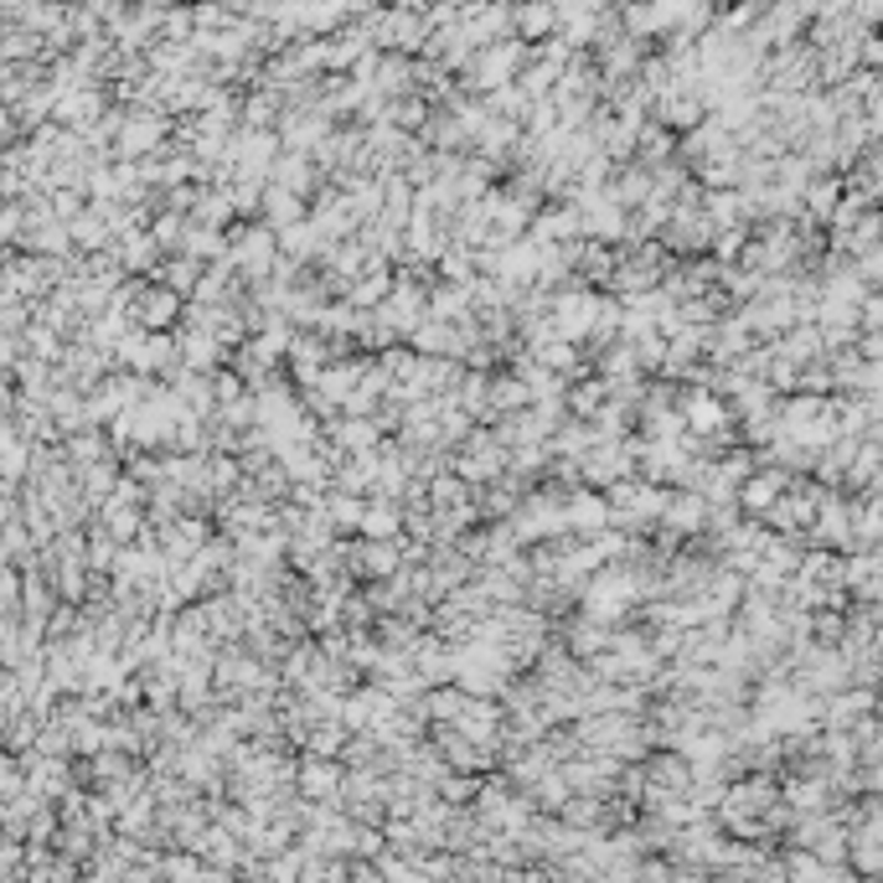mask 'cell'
<instances>
[{"label":"cell","mask_w":883,"mask_h":883,"mask_svg":"<svg viewBox=\"0 0 883 883\" xmlns=\"http://www.w3.org/2000/svg\"><path fill=\"white\" fill-rule=\"evenodd\" d=\"M269 181L310 202V191H316V166H310V161H300V155H285V161H274V166H269Z\"/></svg>","instance_id":"obj_15"},{"label":"cell","mask_w":883,"mask_h":883,"mask_svg":"<svg viewBox=\"0 0 883 883\" xmlns=\"http://www.w3.org/2000/svg\"><path fill=\"white\" fill-rule=\"evenodd\" d=\"M258 218L269 228H285V222H300L306 218V197H295L285 187H264V202H258Z\"/></svg>","instance_id":"obj_16"},{"label":"cell","mask_w":883,"mask_h":883,"mask_svg":"<svg viewBox=\"0 0 883 883\" xmlns=\"http://www.w3.org/2000/svg\"><path fill=\"white\" fill-rule=\"evenodd\" d=\"M120 264H124V269H140V274L161 264V249H155L151 228H124V239H120Z\"/></svg>","instance_id":"obj_17"},{"label":"cell","mask_w":883,"mask_h":883,"mask_svg":"<svg viewBox=\"0 0 883 883\" xmlns=\"http://www.w3.org/2000/svg\"><path fill=\"white\" fill-rule=\"evenodd\" d=\"M388 289H393V264H367V269L346 285V295L341 300H352V306H362V310H373V306H383L388 300Z\"/></svg>","instance_id":"obj_11"},{"label":"cell","mask_w":883,"mask_h":883,"mask_svg":"<svg viewBox=\"0 0 883 883\" xmlns=\"http://www.w3.org/2000/svg\"><path fill=\"white\" fill-rule=\"evenodd\" d=\"M274 239H279V254L300 258V264H316V258H321V249L331 243V239H321V233H316V222H310V218L274 228Z\"/></svg>","instance_id":"obj_10"},{"label":"cell","mask_w":883,"mask_h":883,"mask_svg":"<svg viewBox=\"0 0 883 883\" xmlns=\"http://www.w3.org/2000/svg\"><path fill=\"white\" fill-rule=\"evenodd\" d=\"M605 197H610L615 207H641L645 197H651V166H626L620 176H615L610 187H605Z\"/></svg>","instance_id":"obj_14"},{"label":"cell","mask_w":883,"mask_h":883,"mask_svg":"<svg viewBox=\"0 0 883 883\" xmlns=\"http://www.w3.org/2000/svg\"><path fill=\"white\" fill-rule=\"evenodd\" d=\"M858 331H883V295L879 289H863V295H858Z\"/></svg>","instance_id":"obj_20"},{"label":"cell","mask_w":883,"mask_h":883,"mask_svg":"<svg viewBox=\"0 0 883 883\" xmlns=\"http://www.w3.org/2000/svg\"><path fill=\"white\" fill-rule=\"evenodd\" d=\"M481 791V775L476 770H444L440 781H434V796L450 801V806H471Z\"/></svg>","instance_id":"obj_19"},{"label":"cell","mask_w":883,"mask_h":883,"mask_svg":"<svg viewBox=\"0 0 883 883\" xmlns=\"http://www.w3.org/2000/svg\"><path fill=\"white\" fill-rule=\"evenodd\" d=\"M197 274H202V258H191V254H161V264H155V285L176 289V295L187 300L191 285H197Z\"/></svg>","instance_id":"obj_12"},{"label":"cell","mask_w":883,"mask_h":883,"mask_svg":"<svg viewBox=\"0 0 883 883\" xmlns=\"http://www.w3.org/2000/svg\"><path fill=\"white\" fill-rule=\"evenodd\" d=\"M130 316H135L140 331H170L181 321V295L166 285H145L140 289V306H130Z\"/></svg>","instance_id":"obj_6"},{"label":"cell","mask_w":883,"mask_h":883,"mask_svg":"<svg viewBox=\"0 0 883 883\" xmlns=\"http://www.w3.org/2000/svg\"><path fill=\"white\" fill-rule=\"evenodd\" d=\"M73 233H78V243H103V239H109V228H103V222H93V218H84Z\"/></svg>","instance_id":"obj_23"},{"label":"cell","mask_w":883,"mask_h":883,"mask_svg":"<svg viewBox=\"0 0 883 883\" xmlns=\"http://www.w3.org/2000/svg\"><path fill=\"white\" fill-rule=\"evenodd\" d=\"M341 775H346V764L341 760H325V754H306V749H295V796L336 801L341 796Z\"/></svg>","instance_id":"obj_1"},{"label":"cell","mask_w":883,"mask_h":883,"mask_svg":"<svg viewBox=\"0 0 883 883\" xmlns=\"http://www.w3.org/2000/svg\"><path fill=\"white\" fill-rule=\"evenodd\" d=\"M362 501H367V496L341 492V486H325L321 511H325V522L336 527V532H357V522H362Z\"/></svg>","instance_id":"obj_13"},{"label":"cell","mask_w":883,"mask_h":883,"mask_svg":"<svg viewBox=\"0 0 883 883\" xmlns=\"http://www.w3.org/2000/svg\"><path fill=\"white\" fill-rule=\"evenodd\" d=\"M563 527H569L574 538H595L599 527H610V501H605V492L574 486V492L563 496Z\"/></svg>","instance_id":"obj_4"},{"label":"cell","mask_w":883,"mask_h":883,"mask_svg":"<svg viewBox=\"0 0 883 883\" xmlns=\"http://www.w3.org/2000/svg\"><path fill=\"white\" fill-rule=\"evenodd\" d=\"M527 239H532V243H569V239H578V207L574 202L538 207V212L527 218Z\"/></svg>","instance_id":"obj_7"},{"label":"cell","mask_w":883,"mask_h":883,"mask_svg":"<svg viewBox=\"0 0 883 883\" xmlns=\"http://www.w3.org/2000/svg\"><path fill=\"white\" fill-rule=\"evenodd\" d=\"M610 398V383L599 373H578L563 383V408H569V419H595V408Z\"/></svg>","instance_id":"obj_9"},{"label":"cell","mask_w":883,"mask_h":883,"mask_svg":"<svg viewBox=\"0 0 883 883\" xmlns=\"http://www.w3.org/2000/svg\"><path fill=\"white\" fill-rule=\"evenodd\" d=\"M656 527L677 532V538H693V532H703V527H708V496L693 492V486H672V492H666L662 517H656Z\"/></svg>","instance_id":"obj_3"},{"label":"cell","mask_w":883,"mask_h":883,"mask_svg":"<svg viewBox=\"0 0 883 883\" xmlns=\"http://www.w3.org/2000/svg\"><path fill=\"white\" fill-rule=\"evenodd\" d=\"M357 532L362 538H404V501L398 496H367Z\"/></svg>","instance_id":"obj_8"},{"label":"cell","mask_w":883,"mask_h":883,"mask_svg":"<svg viewBox=\"0 0 883 883\" xmlns=\"http://www.w3.org/2000/svg\"><path fill=\"white\" fill-rule=\"evenodd\" d=\"M434 274L450 279V285H471L476 279V249H460V243H444V254L434 258Z\"/></svg>","instance_id":"obj_18"},{"label":"cell","mask_w":883,"mask_h":883,"mask_svg":"<svg viewBox=\"0 0 883 883\" xmlns=\"http://www.w3.org/2000/svg\"><path fill=\"white\" fill-rule=\"evenodd\" d=\"M852 352H858L863 362H879L883 357V331H858V336H852Z\"/></svg>","instance_id":"obj_22"},{"label":"cell","mask_w":883,"mask_h":883,"mask_svg":"<svg viewBox=\"0 0 883 883\" xmlns=\"http://www.w3.org/2000/svg\"><path fill=\"white\" fill-rule=\"evenodd\" d=\"M666 155H672V145H666L662 130H645L641 135V166H662Z\"/></svg>","instance_id":"obj_21"},{"label":"cell","mask_w":883,"mask_h":883,"mask_svg":"<svg viewBox=\"0 0 883 883\" xmlns=\"http://www.w3.org/2000/svg\"><path fill=\"white\" fill-rule=\"evenodd\" d=\"M677 413H682V424L693 429V434H714V429L733 424L729 398H724V393H714V388H682Z\"/></svg>","instance_id":"obj_2"},{"label":"cell","mask_w":883,"mask_h":883,"mask_svg":"<svg viewBox=\"0 0 883 883\" xmlns=\"http://www.w3.org/2000/svg\"><path fill=\"white\" fill-rule=\"evenodd\" d=\"M455 729L465 733L471 744L496 749V739H501V703H496V697L465 693V703H460V714H455Z\"/></svg>","instance_id":"obj_5"}]
</instances>
